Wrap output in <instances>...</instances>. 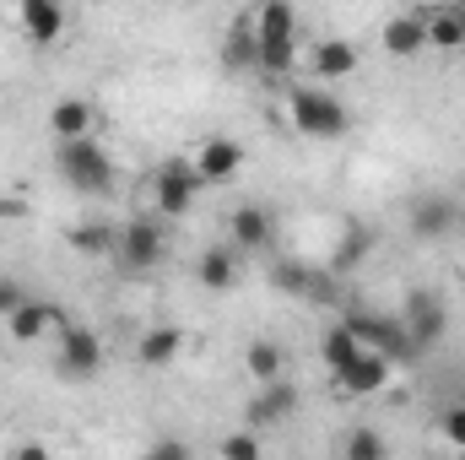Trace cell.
<instances>
[{
	"label": "cell",
	"instance_id": "6da1fadb",
	"mask_svg": "<svg viewBox=\"0 0 465 460\" xmlns=\"http://www.w3.org/2000/svg\"><path fill=\"white\" fill-rule=\"evenodd\" d=\"M54 168H60L65 185L82 190V195H109V190H114V157H109L104 141H93V135H71V141H60Z\"/></svg>",
	"mask_w": 465,
	"mask_h": 460
},
{
	"label": "cell",
	"instance_id": "7a4b0ae2",
	"mask_svg": "<svg viewBox=\"0 0 465 460\" xmlns=\"http://www.w3.org/2000/svg\"><path fill=\"white\" fill-rule=\"evenodd\" d=\"M287 119H292V130L309 135V141H341V135L351 130L347 104L331 98L325 87H292V98H287Z\"/></svg>",
	"mask_w": 465,
	"mask_h": 460
},
{
	"label": "cell",
	"instance_id": "3957f363",
	"mask_svg": "<svg viewBox=\"0 0 465 460\" xmlns=\"http://www.w3.org/2000/svg\"><path fill=\"white\" fill-rule=\"evenodd\" d=\"M347 325L357 331V342H362V346H379V352H384V357H395V363H411V357H422V346L411 342V331H406V320H401V315L351 309Z\"/></svg>",
	"mask_w": 465,
	"mask_h": 460
},
{
	"label": "cell",
	"instance_id": "277c9868",
	"mask_svg": "<svg viewBox=\"0 0 465 460\" xmlns=\"http://www.w3.org/2000/svg\"><path fill=\"white\" fill-rule=\"evenodd\" d=\"M60 352H54V368L65 379H93L104 368V336L93 325H76V320H60Z\"/></svg>",
	"mask_w": 465,
	"mask_h": 460
},
{
	"label": "cell",
	"instance_id": "5b68a950",
	"mask_svg": "<svg viewBox=\"0 0 465 460\" xmlns=\"http://www.w3.org/2000/svg\"><path fill=\"white\" fill-rule=\"evenodd\" d=\"M201 185H206V179L195 174V163L168 157V163L157 168V179H152V201H157V212H163V217H190V206H195Z\"/></svg>",
	"mask_w": 465,
	"mask_h": 460
},
{
	"label": "cell",
	"instance_id": "8992f818",
	"mask_svg": "<svg viewBox=\"0 0 465 460\" xmlns=\"http://www.w3.org/2000/svg\"><path fill=\"white\" fill-rule=\"evenodd\" d=\"M401 320H406L411 342L422 346V352H428V346H439V336L450 331V309H444V298H439L433 287H411V293H406Z\"/></svg>",
	"mask_w": 465,
	"mask_h": 460
},
{
	"label": "cell",
	"instance_id": "52a82bcc",
	"mask_svg": "<svg viewBox=\"0 0 465 460\" xmlns=\"http://www.w3.org/2000/svg\"><path fill=\"white\" fill-rule=\"evenodd\" d=\"M163 255H168V238H163V228H157V223L135 217V223H124V228H119L114 260L124 265V271H152Z\"/></svg>",
	"mask_w": 465,
	"mask_h": 460
},
{
	"label": "cell",
	"instance_id": "ba28073f",
	"mask_svg": "<svg viewBox=\"0 0 465 460\" xmlns=\"http://www.w3.org/2000/svg\"><path fill=\"white\" fill-rule=\"evenodd\" d=\"M390 368H395V357H384L379 346H357V357L336 368V390L341 395H379L390 385Z\"/></svg>",
	"mask_w": 465,
	"mask_h": 460
},
{
	"label": "cell",
	"instance_id": "9c48e42d",
	"mask_svg": "<svg viewBox=\"0 0 465 460\" xmlns=\"http://www.w3.org/2000/svg\"><path fill=\"white\" fill-rule=\"evenodd\" d=\"M298 412V385L282 374V379H265L260 385V395L249 401V423L254 428H271V423H287Z\"/></svg>",
	"mask_w": 465,
	"mask_h": 460
},
{
	"label": "cell",
	"instance_id": "30bf717a",
	"mask_svg": "<svg viewBox=\"0 0 465 460\" xmlns=\"http://www.w3.org/2000/svg\"><path fill=\"white\" fill-rule=\"evenodd\" d=\"M195 174L206 179V185H223V179H232L238 168H243V146L232 141V135H212V141H201L195 146Z\"/></svg>",
	"mask_w": 465,
	"mask_h": 460
},
{
	"label": "cell",
	"instance_id": "8fae6325",
	"mask_svg": "<svg viewBox=\"0 0 465 460\" xmlns=\"http://www.w3.org/2000/svg\"><path fill=\"white\" fill-rule=\"evenodd\" d=\"M16 22H22L27 44L49 49V44H60V33H65V5H60V0H22Z\"/></svg>",
	"mask_w": 465,
	"mask_h": 460
},
{
	"label": "cell",
	"instance_id": "7c38bea8",
	"mask_svg": "<svg viewBox=\"0 0 465 460\" xmlns=\"http://www.w3.org/2000/svg\"><path fill=\"white\" fill-rule=\"evenodd\" d=\"M60 320H65V315H60L54 304H38V298H22V304L5 315V325H11V342H38V336H49Z\"/></svg>",
	"mask_w": 465,
	"mask_h": 460
},
{
	"label": "cell",
	"instance_id": "4fadbf2b",
	"mask_svg": "<svg viewBox=\"0 0 465 460\" xmlns=\"http://www.w3.org/2000/svg\"><path fill=\"white\" fill-rule=\"evenodd\" d=\"M455 223H460V206L450 195H417L411 201V233L417 238H444Z\"/></svg>",
	"mask_w": 465,
	"mask_h": 460
},
{
	"label": "cell",
	"instance_id": "5bb4252c",
	"mask_svg": "<svg viewBox=\"0 0 465 460\" xmlns=\"http://www.w3.org/2000/svg\"><path fill=\"white\" fill-rule=\"evenodd\" d=\"M223 71H260V27L254 16H238L223 38Z\"/></svg>",
	"mask_w": 465,
	"mask_h": 460
},
{
	"label": "cell",
	"instance_id": "9a60e30c",
	"mask_svg": "<svg viewBox=\"0 0 465 460\" xmlns=\"http://www.w3.org/2000/svg\"><path fill=\"white\" fill-rule=\"evenodd\" d=\"M379 44H384V55H395V60L422 55V49H428V16H390L384 33H379Z\"/></svg>",
	"mask_w": 465,
	"mask_h": 460
},
{
	"label": "cell",
	"instance_id": "2e32d148",
	"mask_svg": "<svg viewBox=\"0 0 465 460\" xmlns=\"http://www.w3.org/2000/svg\"><path fill=\"white\" fill-rule=\"evenodd\" d=\"M309 71L320 76V82H341L357 71V49H351L347 38H320L314 49H309Z\"/></svg>",
	"mask_w": 465,
	"mask_h": 460
},
{
	"label": "cell",
	"instance_id": "e0dca14e",
	"mask_svg": "<svg viewBox=\"0 0 465 460\" xmlns=\"http://www.w3.org/2000/svg\"><path fill=\"white\" fill-rule=\"evenodd\" d=\"M228 244L232 249H265L271 244V217L260 206H238L228 217Z\"/></svg>",
	"mask_w": 465,
	"mask_h": 460
},
{
	"label": "cell",
	"instance_id": "ac0fdd59",
	"mask_svg": "<svg viewBox=\"0 0 465 460\" xmlns=\"http://www.w3.org/2000/svg\"><path fill=\"white\" fill-rule=\"evenodd\" d=\"M179 352H184V331H179V325H152V331L141 336V346H135V357H141L146 368H168Z\"/></svg>",
	"mask_w": 465,
	"mask_h": 460
},
{
	"label": "cell",
	"instance_id": "d6986e66",
	"mask_svg": "<svg viewBox=\"0 0 465 460\" xmlns=\"http://www.w3.org/2000/svg\"><path fill=\"white\" fill-rule=\"evenodd\" d=\"M93 104L87 98H60L54 109H49V130H54V141H71V135H87L93 130Z\"/></svg>",
	"mask_w": 465,
	"mask_h": 460
},
{
	"label": "cell",
	"instance_id": "ffe728a7",
	"mask_svg": "<svg viewBox=\"0 0 465 460\" xmlns=\"http://www.w3.org/2000/svg\"><path fill=\"white\" fill-rule=\"evenodd\" d=\"M201 287L206 293H232L238 287V260H232V244H217L201 255Z\"/></svg>",
	"mask_w": 465,
	"mask_h": 460
},
{
	"label": "cell",
	"instance_id": "44dd1931",
	"mask_svg": "<svg viewBox=\"0 0 465 460\" xmlns=\"http://www.w3.org/2000/svg\"><path fill=\"white\" fill-rule=\"evenodd\" d=\"M243 368L254 374V385L282 379V374H287V346L271 342V336H260V342H249V352H243Z\"/></svg>",
	"mask_w": 465,
	"mask_h": 460
},
{
	"label": "cell",
	"instance_id": "7402d4cb",
	"mask_svg": "<svg viewBox=\"0 0 465 460\" xmlns=\"http://www.w3.org/2000/svg\"><path fill=\"white\" fill-rule=\"evenodd\" d=\"M254 27H260V38H298V5L292 0H260Z\"/></svg>",
	"mask_w": 465,
	"mask_h": 460
},
{
	"label": "cell",
	"instance_id": "603a6c76",
	"mask_svg": "<svg viewBox=\"0 0 465 460\" xmlns=\"http://www.w3.org/2000/svg\"><path fill=\"white\" fill-rule=\"evenodd\" d=\"M114 244H119V228H109V223H82V228H71V249L87 255V260L114 255Z\"/></svg>",
	"mask_w": 465,
	"mask_h": 460
},
{
	"label": "cell",
	"instance_id": "cb8c5ba5",
	"mask_svg": "<svg viewBox=\"0 0 465 460\" xmlns=\"http://www.w3.org/2000/svg\"><path fill=\"white\" fill-rule=\"evenodd\" d=\"M368 255H373V233H368V228H347L341 249H336V260H331V271H336V276H351Z\"/></svg>",
	"mask_w": 465,
	"mask_h": 460
},
{
	"label": "cell",
	"instance_id": "d4e9b609",
	"mask_svg": "<svg viewBox=\"0 0 465 460\" xmlns=\"http://www.w3.org/2000/svg\"><path fill=\"white\" fill-rule=\"evenodd\" d=\"M357 331H351L347 320H341V325H331V331H325V346H320V357H325V368H331V374H336V368H341V363H351V357H357Z\"/></svg>",
	"mask_w": 465,
	"mask_h": 460
},
{
	"label": "cell",
	"instance_id": "484cf974",
	"mask_svg": "<svg viewBox=\"0 0 465 460\" xmlns=\"http://www.w3.org/2000/svg\"><path fill=\"white\" fill-rule=\"evenodd\" d=\"M428 44H439V49H465L460 11H433V16H428Z\"/></svg>",
	"mask_w": 465,
	"mask_h": 460
},
{
	"label": "cell",
	"instance_id": "4316f807",
	"mask_svg": "<svg viewBox=\"0 0 465 460\" xmlns=\"http://www.w3.org/2000/svg\"><path fill=\"white\" fill-rule=\"evenodd\" d=\"M271 282H276V293L303 298V287H309V265H303V260H276V265H271Z\"/></svg>",
	"mask_w": 465,
	"mask_h": 460
},
{
	"label": "cell",
	"instance_id": "83f0119b",
	"mask_svg": "<svg viewBox=\"0 0 465 460\" xmlns=\"http://www.w3.org/2000/svg\"><path fill=\"white\" fill-rule=\"evenodd\" d=\"M347 455L351 460H384L390 455V445H384V434H373V428H351L347 434Z\"/></svg>",
	"mask_w": 465,
	"mask_h": 460
},
{
	"label": "cell",
	"instance_id": "f1b7e54d",
	"mask_svg": "<svg viewBox=\"0 0 465 460\" xmlns=\"http://www.w3.org/2000/svg\"><path fill=\"white\" fill-rule=\"evenodd\" d=\"M439 434H444L455 450H465V401H450V406L439 412Z\"/></svg>",
	"mask_w": 465,
	"mask_h": 460
},
{
	"label": "cell",
	"instance_id": "f546056e",
	"mask_svg": "<svg viewBox=\"0 0 465 460\" xmlns=\"http://www.w3.org/2000/svg\"><path fill=\"white\" fill-rule=\"evenodd\" d=\"M303 298H314V304H336V298H341V282H336V271H309V287H303Z\"/></svg>",
	"mask_w": 465,
	"mask_h": 460
},
{
	"label": "cell",
	"instance_id": "4dcf8cb0",
	"mask_svg": "<svg viewBox=\"0 0 465 460\" xmlns=\"http://www.w3.org/2000/svg\"><path fill=\"white\" fill-rule=\"evenodd\" d=\"M223 455L228 460H260V439H254V434H228V439H223Z\"/></svg>",
	"mask_w": 465,
	"mask_h": 460
},
{
	"label": "cell",
	"instance_id": "1f68e13d",
	"mask_svg": "<svg viewBox=\"0 0 465 460\" xmlns=\"http://www.w3.org/2000/svg\"><path fill=\"white\" fill-rule=\"evenodd\" d=\"M22 298H27V287H22L16 276H0V320H5V315L22 304Z\"/></svg>",
	"mask_w": 465,
	"mask_h": 460
},
{
	"label": "cell",
	"instance_id": "d6a6232c",
	"mask_svg": "<svg viewBox=\"0 0 465 460\" xmlns=\"http://www.w3.org/2000/svg\"><path fill=\"white\" fill-rule=\"evenodd\" d=\"M146 455H152V460H184V455H190V450H184L179 439H163V445H152Z\"/></svg>",
	"mask_w": 465,
	"mask_h": 460
},
{
	"label": "cell",
	"instance_id": "836d02e7",
	"mask_svg": "<svg viewBox=\"0 0 465 460\" xmlns=\"http://www.w3.org/2000/svg\"><path fill=\"white\" fill-rule=\"evenodd\" d=\"M455 11H460V27H465V5H455Z\"/></svg>",
	"mask_w": 465,
	"mask_h": 460
},
{
	"label": "cell",
	"instance_id": "e575fe53",
	"mask_svg": "<svg viewBox=\"0 0 465 460\" xmlns=\"http://www.w3.org/2000/svg\"><path fill=\"white\" fill-rule=\"evenodd\" d=\"M163 5H179V0H163Z\"/></svg>",
	"mask_w": 465,
	"mask_h": 460
},
{
	"label": "cell",
	"instance_id": "d590c367",
	"mask_svg": "<svg viewBox=\"0 0 465 460\" xmlns=\"http://www.w3.org/2000/svg\"><path fill=\"white\" fill-rule=\"evenodd\" d=\"M460 195H465V179H460Z\"/></svg>",
	"mask_w": 465,
	"mask_h": 460
},
{
	"label": "cell",
	"instance_id": "8d00e7d4",
	"mask_svg": "<svg viewBox=\"0 0 465 460\" xmlns=\"http://www.w3.org/2000/svg\"><path fill=\"white\" fill-rule=\"evenodd\" d=\"M455 5H465V0H455Z\"/></svg>",
	"mask_w": 465,
	"mask_h": 460
}]
</instances>
